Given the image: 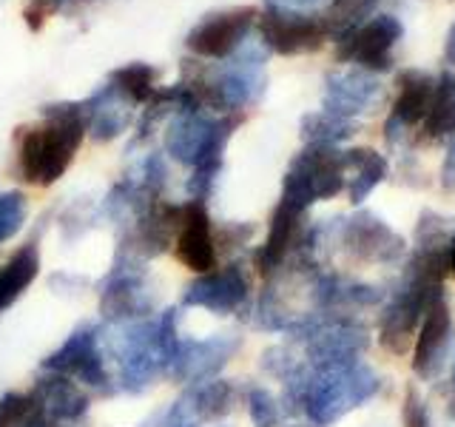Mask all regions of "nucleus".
I'll return each mask as SVG.
<instances>
[{
    "label": "nucleus",
    "instance_id": "nucleus-1",
    "mask_svg": "<svg viewBox=\"0 0 455 427\" xmlns=\"http://www.w3.org/2000/svg\"><path fill=\"white\" fill-rule=\"evenodd\" d=\"M299 382H302L307 413L316 424H331L341 419L353 407L373 399L381 388L376 370L359 359L345 365H319L310 379Z\"/></svg>",
    "mask_w": 455,
    "mask_h": 427
},
{
    "label": "nucleus",
    "instance_id": "nucleus-2",
    "mask_svg": "<svg viewBox=\"0 0 455 427\" xmlns=\"http://www.w3.org/2000/svg\"><path fill=\"white\" fill-rule=\"evenodd\" d=\"M83 120L75 111L57 114L46 125L23 134L20 142V174L32 185H52L71 165L83 142Z\"/></svg>",
    "mask_w": 455,
    "mask_h": 427
},
{
    "label": "nucleus",
    "instance_id": "nucleus-3",
    "mask_svg": "<svg viewBox=\"0 0 455 427\" xmlns=\"http://www.w3.org/2000/svg\"><path fill=\"white\" fill-rule=\"evenodd\" d=\"M345 189V157L333 146H316L305 149L296 157L288 177H284V194L282 199L296 208H307L316 199H331Z\"/></svg>",
    "mask_w": 455,
    "mask_h": 427
},
{
    "label": "nucleus",
    "instance_id": "nucleus-4",
    "mask_svg": "<svg viewBox=\"0 0 455 427\" xmlns=\"http://www.w3.org/2000/svg\"><path fill=\"white\" fill-rule=\"evenodd\" d=\"M404 35V26L393 14H379V18L367 20L364 26H353L341 37L339 60H350L362 66L364 71H387L393 66V46Z\"/></svg>",
    "mask_w": 455,
    "mask_h": 427
},
{
    "label": "nucleus",
    "instance_id": "nucleus-5",
    "mask_svg": "<svg viewBox=\"0 0 455 427\" xmlns=\"http://www.w3.org/2000/svg\"><path fill=\"white\" fill-rule=\"evenodd\" d=\"M452 345H455V322H452L447 294H441L430 302L419 325L416 350H412V370H416V376L427 382L435 379L450 362Z\"/></svg>",
    "mask_w": 455,
    "mask_h": 427
},
{
    "label": "nucleus",
    "instance_id": "nucleus-6",
    "mask_svg": "<svg viewBox=\"0 0 455 427\" xmlns=\"http://www.w3.org/2000/svg\"><path fill=\"white\" fill-rule=\"evenodd\" d=\"M345 242L355 260L373 265H390L402 260L407 251L404 237H398L387 222H381L373 214H359L350 220L345 228Z\"/></svg>",
    "mask_w": 455,
    "mask_h": 427
},
{
    "label": "nucleus",
    "instance_id": "nucleus-7",
    "mask_svg": "<svg viewBox=\"0 0 455 427\" xmlns=\"http://www.w3.org/2000/svg\"><path fill=\"white\" fill-rule=\"evenodd\" d=\"M262 35L267 40V46L279 54H302L322 46L327 26L307 18V14L270 9L262 18Z\"/></svg>",
    "mask_w": 455,
    "mask_h": 427
},
{
    "label": "nucleus",
    "instance_id": "nucleus-8",
    "mask_svg": "<svg viewBox=\"0 0 455 427\" xmlns=\"http://www.w3.org/2000/svg\"><path fill=\"white\" fill-rule=\"evenodd\" d=\"M180 234L174 242L177 260L194 274H211L217 268V246H213L211 220L203 205L191 203L180 214Z\"/></svg>",
    "mask_w": 455,
    "mask_h": 427
},
{
    "label": "nucleus",
    "instance_id": "nucleus-9",
    "mask_svg": "<svg viewBox=\"0 0 455 427\" xmlns=\"http://www.w3.org/2000/svg\"><path fill=\"white\" fill-rule=\"evenodd\" d=\"M435 92V77L427 75V71L410 68L398 80V97L393 103L390 120L384 125V134L387 140H398L402 134H407L410 128H416L424 123L427 111H430V100Z\"/></svg>",
    "mask_w": 455,
    "mask_h": 427
},
{
    "label": "nucleus",
    "instance_id": "nucleus-10",
    "mask_svg": "<svg viewBox=\"0 0 455 427\" xmlns=\"http://www.w3.org/2000/svg\"><path fill=\"white\" fill-rule=\"evenodd\" d=\"M253 9H236L228 14L205 20L199 28H194L188 37V49L203 57H225L236 49V43L245 37V32L253 23Z\"/></svg>",
    "mask_w": 455,
    "mask_h": 427
},
{
    "label": "nucleus",
    "instance_id": "nucleus-11",
    "mask_svg": "<svg viewBox=\"0 0 455 427\" xmlns=\"http://www.w3.org/2000/svg\"><path fill=\"white\" fill-rule=\"evenodd\" d=\"M381 97V83L370 71H350V75H333L327 80L324 106L327 114L347 120L350 114L370 111Z\"/></svg>",
    "mask_w": 455,
    "mask_h": 427
},
{
    "label": "nucleus",
    "instance_id": "nucleus-12",
    "mask_svg": "<svg viewBox=\"0 0 455 427\" xmlns=\"http://www.w3.org/2000/svg\"><path fill=\"white\" fill-rule=\"evenodd\" d=\"M367 327L359 322H331L319 327L310 339V356L319 365H345L355 362L367 348Z\"/></svg>",
    "mask_w": 455,
    "mask_h": 427
},
{
    "label": "nucleus",
    "instance_id": "nucleus-13",
    "mask_svg": "<svg viewBox=\"0 0 455 427\" xmlns=\"http://www.w3.org/2000/svg\"><path fill=\"white\" fill-rule=\"evenodd\" d=\"M302 208H296L291 203H279V208L274 211V217H270V231H267V239L265 246L256 254V265H259L262 274H270V270H276L284 260H288V251L293 248L296 242V234H299V220H302Z\"/></svg>",
    "mask_w": 455,
    "mask_h": 427
},
{
    "label": "nucleus",
    "instance_id": "nucleus-14",
    "mask_svg": "<svg viewBox=\"0 0 455 427\" xmlns=\"http://www.w3.org/2000/svg\"><path fill=\"white\" fill-rule=\"evenodd\" d=\"M345 157V189L350 203H364V197L387 177V160L373 149H350L341 151Z\"/></svg>",
    "mask_w": 455,
    "mask_h": 427
},
{
    "label": "nucleus",
    "instance_id": "nucleus-15",
    "mask_svg": "<svg viewBox=\"0 0 455 427\" xmlns=\"http://www.w3.org/2000/svg\"><path fill=\"white\" fill-rule=\"evenodd\" d=\"M37 270H40V254L35 246H23L18 254L9 256V262L0 268V313L37 279Z\"/></svg>",
    "mask_w": 455,
    "mask_h": 427
},
{
    "label": "nucleus",
    "instance_id": "nucleus-16",
    "mask_svg": "<svg viewBox=\"0 0 455 427\" xmlns=\"http://www.w3.org/2000/svg\"><path fill=\"white\" fill-rule=\"evenodd\" d=\"M424 137L427 140H444L455 137V77L444 71L435 77V92L430 100V111L424 117Z\"/></svg>",
    "mask_w": 455,
    "mask_h": 427
},
{
    "label": "nucleus",
    "instance_id": "nucleus-17",
    "mask_svg": "<svg viewBox=\"0 0 455 427\" xmlns=\"http://www.w3.org/2000/svg\"><path fill=\"white\" fill-rule=\"evenodd\" d=\"M46 407L37 393H9L0 399V427H43Z\"/></svg>",
    "mask_w": 455,
    "mask_h": 427
},
{
    "label": "nucleus",
    "instance_id": "nucleus-18",
    "mask_svg": "<svg viewBox=\"0 0 455 427\" xmlns=\"http://www.w3.org/2000/svg\"><path fill=\"white\" fill-rule=\"evenodd\" d=\"M203 285L205 288H213V291L205 296H196V299H203L205 305L220 308V310L234 308L236 302H242V296H245V291H248V282L236 268H228V270H222V274H213L211 270V274H205Z\"/></svg>",
    "mask_w": 455,
    "mask_h": 427
},
{
    "label": "nucleus",
    "instance_id": "nucleus-19",
    "mask_svg": "<svg viewBox=\"0 0 455 427\" xmlns=\"http://www.w3.org/2000/svg\"><path fill=\"white\" fill-rule=\"evenodd\" d=\"M353 134V123L336 117V114H310L305 117V137L316 146H333L336 140Z\"/></svg>",
    "mask_w": 455,
    "mask_h": 427
},
{
    "label": "nucleus",
    "instance_id": "nucleus-20",
    "mask_svg": "<svg viewBox=\"0 0 455 427\" xmlns=\"http://www.w3.org/2000/svg\"><path fill=\"white\" fill-rule=\"evenodd\" d=\"M114 80L123 85L125 94H132L134 100H146L151 94L154 71L148 66H125L120 71H114Z\"/></svg>",
    "mask_w": 455,
    "mask_h": 427
},
{
    "label": "nucleus",
    "instance_id": "nucleus-21",
    "mask_svg": "<svg viewBox=\"0 0 455 427\" xmlns=\"http://www.w3.org/2000/svg\"><path fill=\"white\" fill-rule=\"evenodd\" d=\"M402 419H404V427H433L430 422V413H427V405L421 393L412 388L404 391V410H402Z\"/></svg>",
    "mask_w": 455,
    "mask_h": 427
},
{
    "label": "nucleus",
    "instance_id": "nucleus-22",
    "mask_svg": "<svg viewBox=\"0 0 455 427\" xmlns=\"http://www.w3.org/2000/svg\"><path fill=\"white\" fill-rule=\"evenodd\" d=\"M251 416L256 427H274L279 422V407L274 402V396L267 391H253L251 393Z\"/></svg>",
    "mask_w": 455,
    "mask_h": 427
},
{
    "label": "nucleus",
    "instance_id": "nucleus-23",
    "mask_svg": "<svg viewBox=\"0 0 455 427\" xmlns=\"http://www.w3.org/2000/svg\"><path fill=\"white\" fill-rule=\"evenodd\" d=\"M444 57L450 63H455V23L450 26V35H447V46H444Z\"/></svg>",
    "mask_w": 455,
    "mask_h": 427
},
{
    "label": "nucleus",
    "instance_id": "nucleus-24",
    "mask_svg": "<svg viewBox=\"0 0 455 427\" xmlns=\"http://www.w3.org/2000/svg\"><path fill=\"white\" fill-rule=\"evenodd\" d=\"M447 270L455 277V237H452L450 248H447Z\"/></svg>",
    "mask_w": 455,
    "mask_h": 427
},
{
    "label": "nucleus",
    "instance_id": "nucleus-25",
    "mask_svg": "<svg viewBox=\"0 0 455 427\" xmlns=\"http://www.w3.org/2000/svg\"><path fill=\"white\" fill-rule=\"evenodd\" d=\"M452 379H455V365H452Z\"/></svg>",
    "mask_w": 455,
    "mask_h": 427
}]
</instances>
